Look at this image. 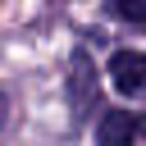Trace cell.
<instances>
[{"label": "cell", "mask_w": 146, "mask_h": 146, "mask_svg": "<svg viewBox=\"0 0 146 146\" xmlns=\"http://www.w3.org/2000/svg\"><path fill=\"white\" fill-rule=\"evenodd\" d=\"M68 96H73V119H87L96 105V73L82 50L73 55V68H68Z\"/></svg>", "instance_id": "obj_1"}, {"label": "cell", "mask_w": 146, "mask_h": 146, "mask_svg": "<svg viewBox=\"0 0 146 146\" xmlns=\"http://www.w3.org/2000/svg\"><path fill=\"white\" fill-rule=\"evenodd\" d=\"M128 23H146V0H114Z\"/></svg>", "instance_id": "obj_4"}, {"label": "cell", "mask_w": 146, "mask_h": 146, "mask_svg": "<svg viewBox=\"0 0 146 146\" xmlns=\"http://www.w3.org/2000/svg\"><path fill=\"white\" fill-rule=\"evenodd\" d=\"M100 146H141V123L128 110H110L100 119Z\"/></svg>", "instance_id": "obj_3"}, {"label": "cell", "mask_w": 146, "mask_h": 146, "mask_svg": "<svg viewBox=\"0 0 146 146\" xmlns=\"http://www.w3.org/2000/svg\"><path fill=\"white\" fill-rule=\"evenodd\" d=\"M110 78H114L119 91L137 96V91L146 87V55H137V50H119V55L110 59Z\"/></svg>", "instance_id": "obj_2"}]
</instances>
